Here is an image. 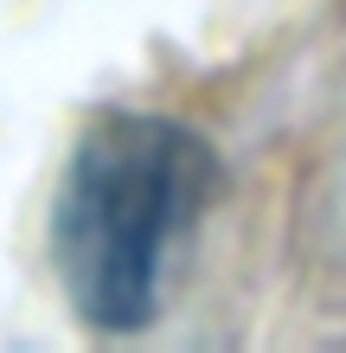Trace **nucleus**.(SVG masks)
Listing matches in <instances>:
<instances>
[{
  "label": "nucleus",
  "instance_id": "obj_1",
  "mask_svg": "<svg viewBox=\"0 0 346 353\" xmlns=\"http://www.w3.org/2000/svg\"><path fill=\"white\" fill-rule=\"evenodd\" d=\"M218 193V154L167 116H103L77 135L52 205V263L103 334L160 315L173 263Z\"/></svg>",
  "mask_w": 346,
  "mask_h": 353
}]
</instances>
